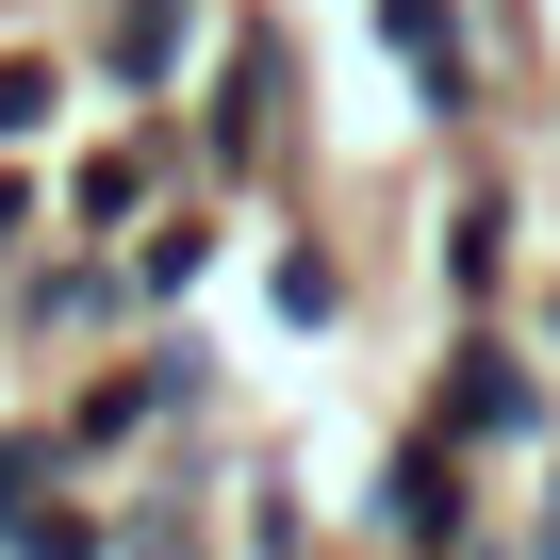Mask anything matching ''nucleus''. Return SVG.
Segmentation results:
<instances>
[{
    "instance_id": "1",
    "label": "nucleus",
    "mask_w": 560,
    "mask_h": 560,
    "mask_svg": "<svg viewBox=\"0 0 560 560\" xmlns=\"http://www.w3.org/2000/svg\"><path fill=\"white\" fill-rule=\"evenodd\" d=\"M380 34L429 67V100H462V18H445V0H380Z\"/></svg>"
}]
</instances>
